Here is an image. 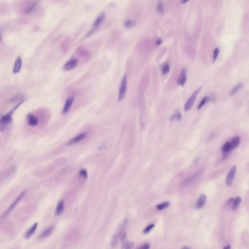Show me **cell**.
<instances>
[{"label": "cell", "mask_w": 249, "mask_h": 249, "mask_svg": "<svg viewBox=\"0 0 249 249\" xmlns=\"http://www.w3.org/2000/svg\"><path fill=\"white\" fill-rule=\"evenodd\" d=\"M169 70H170V67L168 63L166 62L162 64L161 67V71L162 75H166L167 73L169 72Z\"/></svg>", "instance_id": "603a6c76"}, {"label": "cell", "mask_w": 249, "mask_h": 249, "mask_svg": "<svg viewBox=\"0 0 249 249\" xmlns=\"http://www.w3.org/2000/svg\"><path fill=\"white\" fill-rule=\"evenodd\" d=\"M27 192V190H24L22 192H21L20 193L19 196L16 197V199L13 202V203L11 204L7 210V211L2 214L1 217V218L3 219V218H6L7 216L9 215V214L13 210V209H14L16 207L17 204L20 202V201L22 200V198L24 197V196L26 194Z\"/></svg>", "instance_id": "7a4b0ae2"}, {"label": "cell", "mask_w": 249, "mask_h": 249, "mask_svg": "<svg viewBox=\"0 0 249 249\" xmlns=\"http://www.w3.org/2000/svg\"><path fill=\"white\" fill-rule=\"evenodd\" d=\"M219 53H220V50H219V49L217 48H216L215 49V50H214V52H213V62H216V61L217 57H218Z\"/></svg>", "instance_id": "83f0119b"}, {"label": "cell", "mask_w": 249, "mask_h": 249, "mask_svg": "<svg viewBox=\"0 0 249 249\" xmlns=\"http://www.w3.org/2000/svg\"><path fill=\"white\" fill-rule=\"evenodd\" d=\"M64 208V205L63 201H60L57 204L56 210V212H55L56 216H59L61 215L63 211Z\"/></svg>", "instance_id": "d6986e66"}, {"label": "cell", "mask_w": 249, "mask_h": 249, "mask_svg": "<svg viewBox=\"0 0 249 249\" xmlns=\"http://www.w3.org/2000/svg\"><path fill=\"white\" fill-rule=\"evenodd\" d=\"M24 102V100L20 101L19 103L15 106L7 113L2 115L0 117V132H5L7 126L12 122V115L14 112L20 107V106Z\"/></svg>", "instance_id": "6da1fadb"}, {"label": "cell", "mask_w": 249, "mask_h": 249, "mask_svg": "<svg viewBox=\"0 0 249 249\" xmlns=\"http://www.w3.org/2000/svg\"><path fill=\"white\" fill-rule=\"evenodd\" d=\"M207 200V196L204 194H202L200 196V197L197 200L196 203V208L197 209H201L204 207Z\"/></svg>", "instance_id": "9a60e30c"}, {"label": "cell", "mask_w": 249, "mask_h": 249, "mask_svg": "<svg viewBox=\"0 0 249 249\" xmlns=\"http://www.w3.org/2000/svg\"><path fill=\"white\" fill-rule=\"evenodd\" d=\"M37 223H35L32 227H30V228L25 233L24 235V238L26 239H29L32 237L33 235H34V233H35L36 231L37 228Z\"/></svg>", "instance_id": "5bb4252c"}, {"label": "cell", "mask_w": 249, "mask_h": 249, "mask_svg": "<svg viewBox=\"0 0 249 249\" xmlns=\"http://www.w3.org/2000/svg\"><path fill=\"white\" fill-rule=\"evenodd\" d=\"M237 167L236 166H234L231 168L230 170L229 171L228 174L227 175V178L226 180V183L227 187H230L233 183V180L235 178V175H236V171H237Z\"/></svg>", "instance_id": "5b68a950"}, {"label": "cell", "mask_w": 249, "mask_h": 249, "mask_svg": "<svg viewBox=\"0 0 249 249\" xmlns=\"http://www.w3.org/2000/svg\"><path fill=\"white\" fill-rule=\"evenodd\" d=\"M37 5H38V2H34L31 3V5H29L28 7H27L25 8V10H24V12H25V13L27 14L30 13L32 12V11H33V10L35 9V8L37 6Z\"/></svg>", "instance_id": "ffe728a7"}, {"label": "cell", "mask_w": 249, "mask_h": 249, "mask_svg": "<svg viewBox=\"0 0 249 249\" xmlns=\"http://www.w3.org/2000/svg\"><path fill=\"white\" fill-rule=\"evenodd\" d=\"M210 100H211V98H210L209 97H204L202 98V101H201V102H200V104H199L198 107H197V110H200V109H201L202 107H203V106H204L205 104L208 103Z\"/></svg>", "instance_id": "cb8c5ba5"}, {"label": "cell", "mask_w": 249, "mask_h": 249, "mask_svg": "<svg viewBox=\"0 0 249 249\" xmlns=\"http://www.w3.org/2000/svg\"><path fill=\"white\" fill-rule=\"evenodd\" d=\"M127 89V78L126 75H125L123 76L120 86L118 97V99L119 102L123 100L125 97Z\"/></svg>", "instance_id": "277c9868"}, {"label": "cell", "mask_w": 249, "mask_h": 249, "mask_svg": "<svg viewBox=\"0 0 249 249\" xmlns=\"http://www.w3.org/2000/svg\"><path fill=\"white\" fill-rule=\"evenodd\" d=\"M230 248H231L230 246L229 245H227V246H225V247H224V248H223V249H230Z\"/></svg>", "instance_id": "8d00e7d4"}, {"label": "cell", "mask_w": 249, "mask_h": 249, "mask_svg": "<svg viewBox=\"0 0 249 249\" xmlns=\"http://www.w3.org/2000/svg\"><path fill=\"white\" fill-rule=\"evenodd\" d=\"M162 43V41L161 39H158L156 42V44L157 45H159Z\"/></svg>", "instance_id": "d590c367"}, {"label": "cell", "mask_w": 249, "mask_h": 249, "mask_svg": "<svg viewBox=\"0 0 249 249\" xmlns=\"http://www.w3.org/2000/svg\"><path fill=\"white\" fill-rule=\"evenodd\" d=\"M233 201H234V198H233V197H232V198H230V199H229L228 201L227 202V204H232V203H233Z\"/></svg>", "instance_id": "e575fe53"}, {"label": "cell", "mask_w": 249, "mask_h": 249, "mask_svg": "<svg viewBox=\"0 0 249 249\" xmlns=\"http://www.w3.org/2000/svg\"><path fill=\"white\" fill-rule=\"evenodd\" d=\"M127 223H128L127 218H124V220L120 223V224L119 225L117 229V234L121 235L122 234V232H123V230L125 228Z\"/></svg>", "instance_id": "ac0fdd59"}, {"label": "cell", "mask_w": 249, "mask_h": 249, "mask_svg": "<svg viewBox=\"0 0 249 249\" xmlns=\"http://www.w3.org/2000/svg\"><path fill=\"white\" fill-rule=\"evenodd\" d=\"M149 248H150V245L149 244H145L143 245V246L140 247L139 248L140 249H148Z\"/></svg>", "instance_id": "836d02e7"}, {"label": "cell", "mask_w": 249, "mask_h": 249, "mask_svg": "<svg viewBox=\"0 0 249 249\" xmlns=\"http://www.w3.org/2000/svg\"><path fill=\"white\" fill-rule=\"evenodd\" d=\"M134 24H135L134 21H133L132 20H127V21H126V22H125V27H126L128 28L132 27L134 26Z\"/></svg>", "instance_id": "f1b7e54d"}, {"label": "cell", "mask_w": 249, "mask_h": 249, "mask_svg": "<svg viewBox=\"0 0 249 249\" xmlns=\"http://www.w3.org/2000/svg\"><path fill=\"white\" fill-rule=\"evenodd\" d=\"M241 202H242V199L240 197H237L234 199V201L232 203V209L233 210H235L237 208Z\"/></svg>", "instance_id": "7402d4cb"}, {"label": "cell", "mask_w": 249, "mask_h": 249, "mask_svg": "<svg viewBox=\"0 0 249 249\" xmlns=\"http://www.w3.org/2000/svg\"><path fill=\"white\" fill-rule=\"evenodd\" d=\"M87 133L83 132L81 134H79L77 136H76L73 138L68 143L67 145L69 146H72V145H75L77 143H79L80 142L82 141L85 138L86 136H87Z\"/></svg>", "instance_id": "9c48e42d"}, {"label": "cell", "mask_w": 249, "mask_h": 249, "mask_svg": "<svg viewBox=\"0 0 249 249\" xmlns=\"http://www.w3.org/2000/svg\"><path fill=\"white\" fill-rule=\"evenodd\" d=\"M80 176L83 178L86 179L87 176H88V174H87V171L85 169H82L80 170V172H79Z\"/></svg>", "instance_id": "d6a6232c"}, {"label": "cell", "mask_w": 249, "mask_h": 249, "mask_svg": "<svg viewBox=\"0 0 249 249\" xmlns=\"http://www.w3.org/2000/svg\"><path fill=\"white\" fill-rule=\"evenodd\" d=\"M22 66V60L20 57H18L16 59L13 68V73L15 74L20 72Z\"/></svg>", "instance_id": "7c38bea8"}, {"label": "cell", "mask_w": 249, "mask_h": 249, "mask_svg": "<svg viewBox=\"0 0 249 249\" xmlns=\"http://www.w3.org/2000/svg\"><path fill=\"white\" fill-rule=\"evenodd\" d=\"M174 117L175 119L177 120V121H180L181 120L182 116L181 112H180V111H178L176 113L174 114Z\"/></svg>", "instance_id": "1f68e13d"}, {"label": "cell", "mask_w": 249, "mask_h": 249, "mask_svg": "<svg viewBox=\"0 0 249 249\" xmlns=\"http://www.w3.org/2000/svg\"><path fill=\"white\" fill-rule=\"evenodd\" d=\"M54 226H50V227H48L40 235V239H45V238H47V237H48L51 234L52 232L54 230Z\"/></svg>", "instance_id": "e0dca14e"}, {"label": "cell", "mask_w": 249, "mask_h": 249, "mask_svg": "<svg viewBox=\"0 0 249 249\" xmlns=\"http://www.w3.org/2000/svg\"><path fill=\"white\" fill-rule=\"evenodd\" d=\"M133 245H134L133 242H127L125 243H124L122 248L123 249H131V248H132Z\"/></svg>", "instance_id": "f546056e"}, {"label": "cell", "mask_w": 249, "mask_h": 249, "mask_svg": "<svg viewBox=\"0 0 249 249\" xmlns=\"http://www.w3.org/2000/svg\"><path fill=\"white\" fill-rule=\"evenodd\" d=\"M157 9L158 12H159L160 13H164V6H163V3H162V1H160L158 2Z\"/></svg>", "instance_id": "4316f807"}, {"label": "cell", "mask_w": 249, "mask_h": 249, "mask_svg": "<svg viewBox=\"0 0 249 249\" xmlns=\"http://www.w3.org/2000/svg\"><path fill=\"white\" fill-rule=\"evenodd\" d=\"M232 150V149L231 147L230 142H226V143L223 145L222 148H221V151L223 153V159L225 160L227 159Z\"/></svg>", "instance_id": "52a82bcc"}, {"label": "cell", "mask_w": 249, "mask_h": 249, "mask_svg": "<svg viewBox=\"0 0 249 249\" xmlns=\"http://www.w3.org/2000/svg\"><path fill=\"white\" fill-rule=\"evenodd\" d=\"M74 99H75V97L73 96L67 98L66 101H65V104L63 108V114H66L69 112L71 108L73 102H74Z\"/></svg>", "instance_id": "ba28073f"}, {"label": "cell", "mask_w": 249, "mask_h": 249, "mask_svg": "<svg viewBox=\"0 0 249 249\" xmlns=\"http://www.w3.org/2000/svg\"><path fill=\"white\" fill-rule=\"evenodd\" d=\"M23 100V97L22 96L21 94H16L15 96L12 97L10 99V102L11 103H14V102H17V101H19V100Z\"/></svg>", "instance_id": "484cf974"}, {"label": "cell", "mask_w": 249, "mask_h": 249, "mask_svg": "<svg viewBox=\"0 0 249 249\" xmlns=\"http://www.w3.org/2000/svg\"><path fill=\"white\" fill-rule=\"evenodd\" d=\"M27 120L28 124L30 126L35 127L38 124V117L34 114H29L27 117Z\"/></svg>", "instance_id": "8fae6325"}, {"label": "cell", "mask_w": 249, "mask_h": 249, "mask_svg": "<svg viewBox=\"0 0 249 249\" xmlns=\"http://www.w3.org/2000/svg\"><path fill=\"white\" fill-rule=\"evenodd\" d=\"M105 13L104 12H101L98 15L97 18L94 21L93 25H92V28L97 29V28H98L99 26H100V24L103 22L105 18Z\"/></svg>", "instance_id": "30bf717a"}, {"label": "cell", "mask_w": 249, "mask_h": 249, "mask_svg": "<svg viewBox=\"0 0 249 249\" xmlns=\"http://www.w3.org/2000/svg\"><path fill=\"white\" fill-rule=\"evenodd\" d=\"M1 38H2L1 35V34H0V41L1 40Z\"/></svg>", "instance_id": "ab89813d"}, {"label": "cell", "mask_w": 249, "mask_h": 249, "mask_svg": "<svg viewBox=\"0 0 249 249\" xmlns=\"http://www.w3.org/2000/svg\"><path fill=\"white\" fill-rule=\"evenodd\" d=\"M202 87L197 88L196 91L194 92L192 95L190 96V97L187 100L186 104L184 105V110L185 112H188L191 110L197 97V95L201 91V90H202Z\"/></svg>", "instance_id": "3957f363"}, {"label": "cell", "mask_w": 249, "mask_h": 249, "mask_svg": "<svg viewBox=\"0 0 249 249\" xmlns=\"http://www.w3.org/2000/svg\"><path fill=\"white\" fill-rule=\"evenodd\" d=\"M182 249H189V248L188 247H182Z\"/></svg>", "instance_id": "f35d334b"}, {"label": "cell", "mask_w": 249, "mask_h": 249, "mask_svg": "<svg viewBox=\"0 0 249 249\" xmlns=\"http://www.w3.org/2000/svg\"><path fill=\"white\" fill-rule=\"evenodd\" d=\"M189 0H182V3H185L187 2Z\"/></svg>", "instance_id": "74e56055"}, {"label": "cell", "mask_w": 249, "mask_h": 249, "mask_svg": "<svg viewBox=\"0 0 249 249\" xmlns=\"http://www.w3.org/2000/svg\"><path fill=\"white\" fill-rule=\"evenodd\" d=\"M187 81V72L185 69H182L181 72L180 77L178 79V83L181 86H183L186 84Z\"/></svg>", "instance_id": "4fadbf2b"}, {"label": "cell", "mask_w": 249, "mask_h": 249, "mask_svg": "<svg viewBox=\"0 0 249 249\" xmlns=\"http://www.w3.org/2000/svg\"><path fill=\"white\" fill-rule=\"evenodd\" d=\"M169 205H170V202H163V203H161V204H159V205H157L156 208H157L158 210L161 211V210H162L168 207Z\"/></svg>", "instance_id": "d4e9b609"}, {"label": "cell", "mask_w": 249, "mask_h": 249, "mask_svg": "<svg viewBox=\"0 0 249 249\" xmlns=\"http://www.w3.org/2000/svg\"><path fill=\"white\" fill-rule=\"evenodd\" d=\"M78 61L77 58H72L70 59L68 62H66V63L63 67L64 70L71 71L73 70L77 67L78 64Z\"/></svg>", "instance_id": "8992f818"}, {"label": "cell", "mask_w": 249, "mask_h": 249, "mask_svg": "<svg viewBox=\"0 0 249 249\" xmlns=\"http://www.w3.org/2000/svg\"><path fill=\"white\" fill-rule=\"evenodd\" d=\"M155 226V225L153 224H150L148 225L147 227H146V228L144 229V234H147L149 233V232L151 231L154 227Z\"/></svg>", "instance_id": "4dcf8cb0"}, {"label": "cell", "mask_w": 249, "mask_h": 249, "mask_svg": "<svg viewBox=\"0 0 249 249\" xmlns=\"http://www.w3.org/2000/svg\"><path fill=\"white\" fill-rule=\"evenodd\" d=\"M243 86V84L242 83H239L237 84L235 86V87L231 90V91L230 93L229 96H230V97L234 96L238 91H239L240 89L242 88Z\"/></svg>", "instance_id": "44dd1931"}, {"label": "cell", "mask_w": 249, "mask_h": 249, "mask_svg": "<svg viewBox=\"0 0 249 249\" xmlns=\"http://www.w3.org/2000/svg\"><path fill=\"white\" fill-rule=\"evenodd\" d=\"M240 142H241V138L239 136H235L233 138L231 142H230L232 149L233 150V149H236L237 147H238L239 145H240Z\"/></svg>", "instance_id": "2e32d148"}]
</instances>
